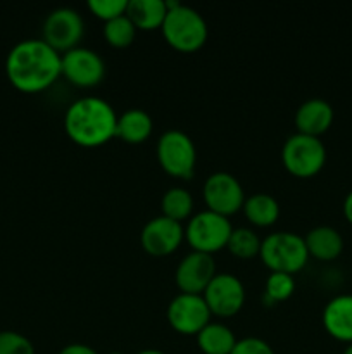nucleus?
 Wrapping results in <instances>:
<instances>
[{
  "mask_svg": "<svg viewBox=\"0 0 352 354\" xmlns=\"http://www.w3.org/2000/svg\"><path fill=\"white\" fill-rule=\"evenodd\" d=\"M244 214L254 227L266 228L276 223L280 216L278 201L269 194H252L244 203Z\"/></svg>",
  "mask_w": 352,
  "mask_h": 354,
  "instance_id": "nucleus-21",
  "label": "nucleus"
},
{
  "mask_svg": "<svg viewBox=\"0 0 352 354\" xmlns=\"http://www.w3.org/2000/svg\"><path fill=\"white\" fill-rule=\"evenodd\" d=\"M157 161L161 168L173 178L188 180L193 176L197 151L192 138L179 130H169L157 142Z\"/></svg>",
  "mask_w": 352,
  "mask_h": 354,
  "instance_id": "nucleus-6",
  "label": "nucleus"
},
{
  "mask_svg": "<svg viewBox=\"0 0 352 354\" xmlns=\"http://www.w3.org/2000/svg\"><path fill=\"white\" fill-rule=\"evenodd\" d=\"M195 337L197 346L204 354H231L237 344V337L230 327L213 322L206 325Z\"/></svg>",
  "mask_w": 352,
  "mask_h": 354,
  "instance_id": "nucleus-20",
  "label": "nucleus"
},
{
  "mask_svg": "<svg viewBox=\"0 0 352 354\" xmlns=\"http://www.w3.org/2000/svg\"><path fill=\"white\" fill-rule=\"evenodd\" d=\"M216 275V265H214L213 256L192 251L179 261L175 273V282L182 294L202 296L204 290Z\"/></svg>",
  "mask_w": 352,
  "mask_h": 354,
  "instance_id": "nucleus-13",
  "label": "nucleus"
},
{
  "mask_svg": "<svg viewBox=\"0 0 352 354\" xmlns=\"http://www.w3.org/2000/svg\"><path fill=\"white\" fill-rule=\"evenodd\" d=\"M183 239H185V230L182 223H176L161 214L145 225L140 234V244L147 254L161 258V256L173 254L179 248Z\"/></svg>",
  "mask_w": 352,
  "mask_h": 354,
  "instance_id": "nucleus-14",
  "label": "nucleus"
},
{
  "mask_svg": "<svg viewBox=\"0 0 352 354\" xmlns=\"http://www.w3.org/2000/svg\"><path fill=\"white\" fill-rule=\"evenodd\" d=\"M117 114L109 102L99 97H85L68 107L64 130L81 147H99L116 137Z\"/></svg>",
  "mask_w": 352,
  "mask_h": 354,
  "instance_id": "nucleus-2",
  "label": "nucleus"
},
{
  "mask_svg": "<svg viewBox=\"0 0 352 354\" xmlns=\"http://www.w3.org/2000/svg\"><path fill=\"white\" fill-rule=\"evenodd\" d=\"M138 354H166V353L157 351V349H145V351H140Z\"/></svg>",
  "mask_w": 352,
  "mask_h": 354,
  "instance_id": "nucleus-31",
  "label": "nucleus"
},
{
  "mask_svg": "<svg viewBox=\"0 0 352 354\" xmlns=\"http://www.w3.org/2000/svg\"><path fill=\"white\" fill-rule=\"evenodd\" d=\"M168 14L162 23L166 41L178 52H195L207 40V23L195 9L178 2H166Z\"/></svg>",
  "mask_w": 352,
  "mask_h": 354,
  "instance_id": "nucleus-3",
  "label": "nucleus"
},
{
  "mask_svg": "<svg viewBox=\"0 0 352 354\" xmlns=\"http://www.w3.org/2000/svg\"><path fill=\"white\" fill-rule=\"evenodd\" d=\"M231 232L233 228L228 218L206 209L190 218L185 228V239L193 251L213 256L226 248Z\"/></svg>",
  "mask_w": 352,
  "mask_h": 354,
  "instance_id": "nucleus-7",
  "label": "nucleus"
},
{
  "mask_svg": "<svg viewBox=\"0 0 352 354\" xmlns=\"http://www.w3.org/2000/svg\"><path fill=\"white\" fill-rule=\"evenodd\" d=\"M211 311L202 296L179 292L168 306V322L182 335H197L211 324Z\"/></svg>",
  "mask_w": 352,
  "mask_h": 354,
  "instance_id": "nucleus-11",
  "label": "nucleus"
},
{
  "mask_svg": "<svg viewBox=\"0 0 352 354\" xmlns=\"http://www.w3.org/2000/svg\"><path fill=\"white\" fill-rule=\"evenodd\" d=\"M152 118L144 109H128L117 116L116 137L126 144H141L152 133Z\"/></svg>",
  "mask_w": 352,
  "mask_h": 354,
  "instance_id": "nucleus-19",
  "label": "nucleus"
},
{
  "mask_svg": "<svg viewBox=\"0 0 352 354\" xmlns=\"http://www.w3.org/2000/svg\"><path fill=\"white\" fill-rule=\"evenodd\" d=\"M59 354H99L93 348L86 344H69L62 348Z\"/></svg>",
  "mask_w": 352,
  "mask_h": 354,
  "instance_id": "nucleus-29",
  "label": "nucleus"
},
{
  "mask_svg": "<svg viewBox=\"0 0 352 354\" xmlns=\"http://www.w3.org/2000/svg\"><path fill=\"white\" fill-rule=\"evenodd\" d=\"M61 75L75 86L90 88L99 85L106 76V64L97 52L76 47L61 54Z\"/></svg>",
  "mask_w": 352,
  "mask_h": 354,
  "instance_id": "nucleus-10",
  "label": "nucleus"
},
{
  "mask_svg": "<svg viewBox=\"0 0 352 354\" xmlns=\"http://www.w3.org/2000/svg\"><path fill=\"white\" fill-rule=\"evenodd\" d=\"M168 14L164 0H128L126 16L137 30L152 31L162 28Z\"/></svg>",
  "mask_w": 352,
  "mask_h": 354,
  "instance_id": "nucleus-18",
  "label": "nucleus"
},
{
  "mask_svg": "<svg viewBox=\"0 0 352 354\" xmlns=\"http://www.w3.org/2000/svg\"><path fill=\"white\" fill-rule=\"evenodd\" d=\"M193 211V199L190 192L183 187H173L162 196L161 199V213L164 218L182 223L186 218H190Z\"/></svg>",
  "mask_w": 352,
  "mask_h": 354,
  "instance_id": "nucleus-22",
  "label": "nucleus"
},
{
  "mask_svg": "<svg viewBox=\"0 0 352 354\" xmlns=\"http://www.w3.org/2000/svg\"><path fill=\"white\" fill-rule=\"evenodd\" d=\"M0 354H37L33 342L14 330L0 332Z\"/></svg>",
  "mask_w": 352,
  "mask_h": 354,
  "instance_id": "nucleus-26",
  "label": "nucleus"
},
{
  "mask_svg": "<svg viewBox=\"0 0 352 354\" xmlns=\"http://www.w3.org/2000/svg\"><path fill=\"white\" fill-rule=\"evenodd\" d=\"M128 0H88V9L104 23L126 14Z\"/></svg>",
  "mask_w": 352,
  "mask_h": 354,
  "instance_id": "nucleus-27",
  "label": "nucleus"
},
{
  "mask_svg": "<svg viewBox=\"0 0 352 354\" xmlns=\"http://www.w3.org/2000/svg\"><path fill=\"white\" fill-rule=\"evenodd\" d=\"M282 162L290 175L297 178H311L323 169L326 162V149L320 138L295 133L283 144Z\"/></svg>",
  "mask_w": 352,
  "mask_h": 354,
  "instance_id": "nucleus-5",
  "label": "nucleus"
},
{
  "mask_svg": "<svg viewBox=\"0 0 352 354\" xmlns=\"http://www.w3.org/2000/svg\"><path fill=\"white\" fill-rule=\"evenodd\" d=\"M109 354H124V353H109Z\"/></svg>",
  "mask_w": 352,
  "mask_h": 354,
  "instance_id": "nucleus-33",
  "label": "nucleus"
},
{
  "mask_svg": "<svg viewBox=\"0 0 352 354\" xmlns=\"http://www.w3.org/2000/svg\"><path fill=\"white\" fill-rule=\"evenodd\" d=\"M344 354H352V344H349L347 348H345V351H344Z\"/></svg>",
  "mask_w": 352,
  "mask_h": 354,
  "instance_id": "nucleus-32",
  "label": "nucleus"
},
{
  "mask_svg": "<svg viewBox=\"0 0 352 354\" xmlns=\"http://www.w3.org/2000/svg\"><path fill=\"white\" fill-rule=\"evenodd\" d=\"M344 216L352 225V190L347 194V197L344 201Z\"/></svg>",
  "mask_w": 352,
  "mask_h": 354,
  "instance_id": "nucleus-30",
  "label": "nucleus"
},
{
  "mask_svg": "<svg viewBox=\"0 0 352 354\" xmlns=\"http://www.w3.org/2000/svg\"><path fill=\"white\" fill-rule=\"evenodd\" d=\"M6 75L19 92H43L61 76V54L43 40L17 41L7 54Z\"/></svg>",
  "mask_w": 352,
  "mask_h": 354,
  "instance_id": "nucleus-1",
  "label": "nucleus"
},
{
  "mask_svg": "<svg viewBox=\"0 0 352 354\" xmlns=\"http://www.w3.org/2000/svg\"><path fill=\"white\" fill-rule=\"evenodd\" d=\"M83 30V17L69 7H61V9L52 10L43 23V38L41 40L50 45L59 54L72 50L78 47V41L81 40Z\"/></svg>",
  "mask_w": 352,
  "mask_h": 354,
  "instance_id": "nucleus-8",
  "label": "nucleus"
},
{
  "mask_svg": "<svg viewBox=\"0 0 352 354\" xmlns=\"http://www.w3.org/2000/svg\"><path fill=\"white\" fill-rule=\"evenodd\" d=\"M262 241L251 228H235L228 239L226 249L240 259H252L261 252Z\"/></svg>",
  "mask_w": 352,
  "mask_h": 354,
  "instance_id": "nucleus-24",
  "label": "nucleus"
},
{
  "mask_svg": "<svg viewBox=\"0 0 352 354\" xmlns=\"http://www.w3.org/2000/svg\"><path fill=\"white\" fill-rule=\"evenodd\" d=\"M266 299L269 303H282L292 297L295 290V280L292 275L286 273H271L266 280Z\"/></svg>",
  "mask_w": 352,
  "mask_h": 354,
  "instance_id": "nucleus-25",
  "label": "nucleus"
},
{
  "mask_svg": "<svg viewBox=\"0 0 352 354\" xmlns=\"http://www.w3.org/2000/svg\"><path fill=\"white\" fill-rule=\"evenodd\" d=\"M137 37V28L126 14L104 23V38L114 48L130 47Z\"/></svg>",
  "mask_w": 352,
  "mask_h": 354,
  "instance_id": "nucleus-23",
  "label": "nucleus"
},
{
  "mask_svg": "<svg viewBox=\"0 0 352 354\" xmlns=\"http://www.w3.org/2000/svg\"><path fill=\"white\" fill-rule=\"evenodd\" d=\"M297 133L316 137L330 130L333 123V107L323 99H309L299 106L295 111Z\"/></svg>",
  "mask_w": 352,
  "mask_h": 354,
  "instance_id": "nucleus-15",
  "label": "nucleus"
},
{
  "mask_svg": "<svg viewBox=\"0 0 352 354\" xmlns=\"http://www.w3.org/2000/svg\"><path fill=\"white\" fill-rule=\"evenodd\" d=\"M231 354H275L271 346L259 337H245L237 341Z\"/></svg>",
  "mask_w": 352,
  "mask_h": 354,
  "instance_id": "nucleus-28",
  "label": "nucleus"
},
{
  "mask_svg": "<svg viewBox=\"0 0 352 354\" xmlns=\"http://www.w3.org/2000/svg\"><path fill=\"white\" fill-rule=\"evenodd\" d=\"M323 327L337 341L352 344V296H337L324 306Z\"/></svg>",
  "mask_w": 352,
  "mask_h": 354,
  "instance_id": "nucleus-16",
  "label": "nucleus"
},
{
  "mask_svg": "<svg viewBox=\"0 0 352 354\" xmlns=\"http://www.w3.org/2000/svg\"><path fill=\"white\" fill-rule=\"evenodd\" d=\"M259 256L269 272L286 275L300 272L309 259L304 239L292 232H275L268 235L262 241Z\"/></svg>",
  "mask_w": 352,
  "mask_h": 354,
  "instance_id": "nucleus-4",
  "label": "nucleus"
},
{
  "mask_svg": "<svg viewBox=\"0 0 352 354\" xmlns=\"http://www.w3.org/2000/svg\"><path fill=\"white\" fill-rule=\"evenodd\" d=\"M307 254L320 261H333L344 251V239L333 227H316L306 235Z\"/></svg>",
  "mask_w": 352,
  "mask_h": 354,
  "instance_id": "nucleus-17",
  "label": "nucleus"
},
{
  "mask_svg": "<svg viewBox=\"0 0 352 354\" xmlns=\"http://www.w3.org/2000/svg\"><path fill=\"white\" fill-rule=\"evenodd\" d=\"M211 315L219 318H231L244 308V283L230 273H217L202 294Z\"/></svg>",
  "mask_w": 352,
  "mask_h": 354,
  "instance_id": "nucleus-12",
  "label": "nucleus"
},
{
  "mask_svg": "<svg viewBox=\"0 0 352 354\" xmlns=\"http://www.w3.org/2000/svg\"><path fill=\"white\" fill-rule=\"evenodd\" d=\"M204 201L207 209L228 218L244 207L245 194L240 182L233 175L224 171L213 173L204 183Z\"/></svg>",
  "mask_w": 352,
  "mask_h": 354,
  "instance_id": "nucleus-9",
  "label": "nucleus"
}]
</instances>
